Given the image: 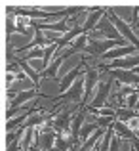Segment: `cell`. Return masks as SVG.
<instances>
[{
  "instance_id": "cell-1",
  "label": "cell",
  "mask_w": 139,
  "mask_h": 151,
  "mask_svg": "<svg viewBox=\"0 0 139 151\" xmlns=\"http://www.w3.org/2000/svg\"><path fill=\"white\" fill-rule=\"evenodd\" d=\"M135 52V46H120V48H110L109 52H105V59H116V58H124Z\"/></svg>"
},
{
  "instance_id": "cell-2",
  "label": "cell",
  "mask_w": 139,
  "mask_h": 151,
  "mask_svg": "<svg viewBox=\"0 0 139 151\" xmlns=\"http://www.w3.org/2000/svg\"><path fill=\"white\" fill-rule=\"evenodd\" d=\"M110 19H113V23H114V25H116L118 33H120V35H124L126 38H130V42H132V44H135V48H137V46H139V40H137V37H135V35H133L132 31H130L128 27H126L124 23L120 21V19H116V17H110Z\"/></svg>"
},
{
  "instance_id": "cell-3",
  "label": "cell",
  "mask_w": 139,
  "mask_h": 151,
  "mask_svg": "<svg viewBox=\"0 0 139 151\" xmlns=\"http://www.w3.org/2000/svg\"><path fill=\"white\" fill-rule=\"evenodd\" d=\"M95 84H97V73L90 71V73L84 77V92H86V98H88V100L93 98V86Z\"/></svg>"
},
{
  "instance_id": "cell-4",
  "label": "cell",
  "mask_w": 139,
  "mask_h": 151,
  "mask_svg": "<svg viewBox=\"0 0 139 151\" xmlns=\"http://www.w3.org/2000/svg\"><path fill=\"white\" fill-rule=\"evenodd\" d=\"M139 65V58H126V59H113V63H110V69H114V67H122V69H130V67H135Z\"/></svg>"
},
{
  "instance_id": "cell-5",
  "label": "cell",
  "mask_w": 139,
  "mask_h": 151,
  "mask_svg": "<svg viewBox=\"0 0 139 151\" xmlns=\"http://www.w3.org/2000/svg\"><path fill=\"white\" fill-rule=\"evenodd\" d=\"M69 88H71V94H69L71 100H80L82 94H84V78H82V81H78V84H74V82H73Z\"/></svg>"
},
{
  "instance_id": "cell-6",
  "label": "cell",
  "mask_w": 139,
  "mask_h": 151,
  "mask_svg": "<svg viewBox=\"0 0 139 151\" xmlns=\"http://www.w3.org/2000/svg\"><path fill=\"white\" fill-rule=\"evenodd\" d=\"M76 77H78V69H71L69 73L63 77V81H61V90H63V92L69 90V86L74 82V78H76Z\"/></svg>"
},
{
  "instance_id": "cell-7",
  "label": "cell",
  "mask_w": 139,
  "mask_h": 151,
  "mask_svg": "<svg viewBox=\"0 0 139 151\" xmlns=\"http://www.w3.org/2000/svg\"><path fill=\"white\" fill-rule=\"evenodd\" d=\"M55 50H57V46H55V44H50V46H48V50H44V54H42V61H44V67L50 65L51 55L55 54Z\"/></svg>"
},
{
  "instance_id": "cell-8",
  "label": "cell",
  "mask_w": 139,
  "mask_h": 151,
  "mask_svg": "<svg viewBox=\"0 0 139 151\" xmlns=\"http://www.w3.org/2000/svg\"><path fill=\"white\" fill-rule=\"evenodd\" d=\"M33 96H34V92H31V90H27V92H21L17 98H15V107H21L23 103H25L27 100H31Z\"/></svg>"
},
{
  "instance_id": "cell-9",
  "label": "cell",
  "mask_w": 139,
  "mask_h": 151,
  "mask_svg": "<svg viewBox=\"0 0 139 151\" xmlns=\"http://www.w3.org/2000/svg\"><path fill=\"white\" fill-rule=\"evenodd\" d=\"M99 19H101V14H92V15H88V19H86V23H84V27H82V29L88 31L90 27H93L95 23L99 21Z\"/></svg>"
},
{
  "instance_id": "cell-10",
  "label": "cell",
  "mask_w": 139,
  "mask_h": 151,
  "mask_svg": "<svg viewBox=\"0 0 139 151\" xmlns=\"http://www.w3.org/2000/svg\"><path fill=\"white\" fill-rule=\"evenodd\" d=\"M27 61H29V65L33 67V69L36 71V73H38V71L42 69V67H44V61H42L40 58H33V59H27Z\"/></svg>"
},
{
  "instance_id": "cell-11",
  "label": "cell",
  "mask_w": 139,
  "mask_h": 151,
  "mask_svg": "<svg viewBox=\"0 0 139 151\" xmlns=\"http://www.w3.org/2000/svg\"><path fill=\"white\" fill-rule=\"evenodd\" d=\"M137 101H139V94L137 92H132V94L126 96V103H128V107H135Z\"/></svg>"
},
{
  "instance_id": "cell-12",
  "label": "cell",
  "mask_w": 139,
  "mask_h": 151,
  "mask_svg": "<svg viewBox=\"0 0 139 151\" xmlns=\"http://www.w3.org/2000/svg\"><path fill=\"white\" fill-rule=\"evenodd\" d=\"M116 130H118V134H124L126 138H132V132H130L126 126H122V122H118V124H116Z\"/></svg>"
},
{
  "instance_id": "cell-13",
  "label": "cell",
  "mask_w": 139,
  "mask_h": 151,
  "mask_svg": "<svg viewBox=\"0 0 139 151\" xmlns=\"http://www.w3.org/2000/svg\"><path fill=\"white\" fill-rule=\"evenodd\" d=\"M99 136H101V132H99V130H97V132H95L93 134V138H92V140H88V142H86V144L84 145H82V147H84V149H90V147H92V145L95 144V140H97V138Z\"/></svg>"
},
{
  "instance_id": "cell-14",
  "label": "cell",
  "mask_w": 139,
  "mask_h": 151,
  "mask_svg": "<svg viewBox=\"0 0 139 151\" xmlns=\"http://www.w3.org/2000/svg\"><path fill=\"white\" fill-rule=\"evenodd\" d=\"M110 138H113V130H109V132H107V136L103 138V145H101L103 149H109V145H110Z\"/></svg>"
},
{
  "instance_id": "cell-15",
  "label": "cell",
  "mask_w": 139,
  "mask_h": 151,
  "mask_svg": "<svg viewBox=\"0 0 139 151\" xmlns=\"http://www.w3.org/2000/svg\"><path fill=\"white\" fill-rule=\"evenodd\" d=\"M95 113H99V115H103V117H114V111L113 109H99V111H95Z\"/></svg>"
},
{
  "instance_id": "cell-16",
  "label": "cell",
  "mask_w": 139,
  "mask_h": 151,
  "mask_svg": "<svg viewBox=\"0 0 139 151\" xmlns=\"http://www.w3.org/2000/svg\"><path fill=\"white\" fill-rule=\"evenodd\" d=\"M84 44H86V37H78L76 40H74V48H84Z\"/></svg>"
},
{
  "instance_id": "cell-17",
  "label": "cell",
  "mask_w": 139,
  "mask_h": 151,
  "mask_svg": "<svg viewBox=\"0 0 139 151\" xmlns=\"http://www.w3.org/2000/svg\"><path fill=\"white\" fill-rule=\"evenodd\" d=\"M93 130H95V124H86V128L82 130V138H86L90 132H93Z\"/></svg>"
},
{
  "instance_id": "cell-18",
  "label": "cell",
  "mask_w": 139,
  "mask_h": 151,
  "mask_svg": "<svg viewBox=\"0 0 139 151\" xmlns=\"http://www.w3.org/2000/svg\"><path fill=\"white\" fill-rule=\"evenodd\" d=\"M82 121H84V117H82V115H80V117H78V119H76V122H74V124H73V132H74V134H76V132H78V128H80V124H82Z\"/></svg>"
},
{
  "instance_id": "cell-19",
  "label": "cell",
  "mask_w": 139,
  "mask_h": 151,
  "mask_svg": "<svg viewBox=\"0 0 139 151\" xmlns=\"http://www.w3.org/2000/svg\"><path fill=\"white\" fill-rule=\"evenodd\" d=\"M55 147L65 149V147H67V142H65V140H61V138H57V140H55Z\"/></svg>"
},
{
  "instance_id": "cell-20",
  "label": "cell",
  "mask_w": 139,
  "mask_h": 151,
  "mask_svg": "<svg viewBox=\"0 0 139 151\" xmlns=\"http://www.w3.org/2000/svg\"><path fill=\"white\" fill-rule=\"evenodd\" d=\"M109 122H110V121H109V119H105V117H99V119H97V124H99V126H109Z\"/></svg>"
},
{
  "instance_id": "cell-21",
  "label": "cell",
  "mask_w": 139,
  "mask_h": 151,
  "mask_svg": "<svg viewBox=\"0 0 139 151\" xmlns=\"http://www.w3.org/2000/svg\"><path fill=\"white\" fill-rule=\"evenodd\" d=\"M135 92H137V94H139V84H137V86H135Z\"/></svg>"
}]
</instances>
